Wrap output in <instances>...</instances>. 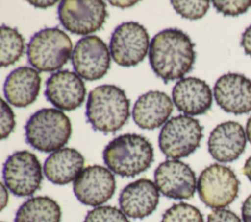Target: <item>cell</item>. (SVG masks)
<instances>
[{
    "label": "cell",
    "mask_w": 251,
    "mask_h": 222,
    "mask_svg": "<svg viewBox=\"0 0 251 222\" xmlns=\"http://www.w3.org/2000/svg\"><path fill=\"white\" fill-rule=\"evenodd\" d=\"M107 16V5L101 0H64L58 7L61 24L76 35L88 36L99 30Z\"/></svg>",
    "instance_id": "cell-8"
},
{
    "label": "cell",
    "mask_w": 251,
    "mask_h": 222,
    "mask_svg": "<svg viewBox=\"0 0 251 222\" xmlns=\"http://www.w3.org/2000/svg\"><path fill=\"white\" fill-rule=\"evenodd\" d=\"M172 112L173 102L165 92L149 91L134 103L132 118L141 129L153 130L165 124Z\"/></svg>",
    "instance_id": "cell-19"
},
{
    "label": "cell",
    "mask_w": 251,
    "mask_h": 222,
    "mask_svg": "<svg viewBox=\"0 0 251 222\" xmlns=\"http://www.w3.org/2000/svg\"><path fill=\"white\" fill-rule=\"evenodd\" d=\"M83 222H129L126 215L111 205H100L89 210Z\"/></svg>",
    "instance_id": "cell-26"
},
{
    "label": "cell",
    "mask_w": 251,
    "mask_h": 222,
    "mask_svg": "<svg viewBox=\"0 0 251 222\" xmlns=\"http://www.w3.org/2000/svg\"><path fill=\"white\" fill-rule=\"evenodd\" d=\"M240 45L246 55L251 57V25H249L241 35Z\"/></svg>",
    "instance_id": "cell-30"
},
{
    "label": "cell",
    "mask_w": 251,
    "mask_h": 222,
    "mask_svg": "<svg viewBox=\"0 0 251 222\" xmlns=\"http://www.w3.org/2000/svg\"><path fill=\"white\" fill-rule=\"evenodd\" d=\"M154 179L158 190L174 200L191 199L197 185L192 168L178 159H168L160 163L154 172Z\"/></svg>",
    "instance_id": "cell-13"
},
{
    "label": "cell",
    "mask_w": 251,
    "mask_h": 222,
    "mask_svg": "<svg viewBox=\"0 0 251 222\" xmlns=\"http://www.w3.org/2000/svg\"><path fill=\"white\" fill-rule=\"evenodd\" d=\"M129 99L126 92L113 84H103L88 95L85 115L91 126L103 133H115L129 117Z\"/></svg>",
    "instance_id": "cell-2"
},
{
    "label": "cell",
    "mask_w": 251,
    "mask_h": 222,
    "mask_svg": "<svg viewBox=\"0 0 251 222\" xmlns=\"http://www.w3.org/2000/svg\"><path fill=\"white\" fill-rule=\"evenodd\" d=\"M194 47L195 44L182 30L166 28L150 42V67L165 82L181 79L193 67L196 59Z\"/></svg>",
    "instance_id": "cell-1"
},
{
    "label": "cell",
    "mask_w": 251,
    "mask_h": 222,
    "mask_svg": "<svg viewBox=\"0 0 251 222\" xmlns=\"http://www.w3.org/2000/svg\"><path fill=\"white\" fill-rule=\"evenodd\" d=\"M0 185H1V200H0V202H1V210H3L6 207V205L8 204L9 195H8V189L5 186V184L1 183Z\"/></svg>",
    "instance_id": "cell-32"
},
{
    "label": "cell",
    "mask_w": 251,
    "mask_h": 222,
    "mask_svg": "<svg viewBox=\"0 0 251 222\" xmlns=\"http://www.w3.org/2000/svg\"><path fill=\"white\" fill-rule=\"evenodd\" d=\"M41 77L33 67H19L12 70L4 83V95L7 101L17 108L31 105L39 95Z\"/></svg>",
    "instance_id": "cell-20"
},
{
    "label": "cell",
    "mask_w": 251,
    "mask_h": 222,
    "mask_svg": "<svg viewBox=\"0 0 251 222\" xmlns=\"http://www.w3.org/2000/svg\"><path fill=\"white\" fill-rule=\"evenodd\" d=\"M207 222H241V220L233 211L220 208L213 210L208 215Z\"/></svg>",
    "instance_id": "cell-29"
},
{
    "label": "cell",
    "mask_w": 251,
    "mask_h": 222,
    "mask_svg": "<svg viewBox=\"0 0 251 222\" xmlns=\"http://www.w3.org/2000/svg\"><path fill=\"white\" fill-rule=\"evenodd\" d=\"M171 4L178 15L191 21H196L203 18L210 8V1L207 0H174L171 1Z\"/></svg>",
    "instance_id": "cell-25"
},
{
    "label": "cell",
    "mask_w": 251,
    "mask_h": 222,
    "mask_svg": "<svg viewBox=\"0 0 251 222\" xmlns=\"http://www.w3.org/2000/svg\"><path fill=\"white\" fill-rule=\"evenodd\" d=\"M241 215L243 222H251V195H249L242 203Z\"/></svg>",
    "instance_id": "cell-31"
},
{
    "label": "cell",
    "mask_w": 251,
    "mask_h": 222,
    "mask_svg": "<svg viewBox=\"0 0 251 222\" xmlns=\"http://www.w3.org/2000/svg\"><path fill=\"white\" fill-rule=\"evenodd\" d=\"M72 135V123L67 114L53 108L35 111L25 123V141L33 149L51 153L63 149Z\"/></svg>",
    "instance_id": "cell-4"
},
{
    "label": "cell",
    "mask_w": 251,
    "mask_h": 222,
    "mask_svg": "<svg viewBox=\"0 0 251 222\" xmlns=\"http://www.w3.org/2000/svg\"><path fill=\"white\" fill-rule=\"evenodd\" d=\"M42 168L37 156L28 151L12 154L3 165L5 186L18 197H29L41 186Z\"/></svg>",
    "instance_id": "cell-9"
},
{
    "label": "cell",
    "mask_w": 251,
    "mask_h": 222,
    "mask_svg": "<svg viewBox=\"0 0 251 222\" xmlns=\"http://www.w3.org/2000/svg\"><path fill=\"white\" fill-rule=\"evenodd\" d=\"M215 9L225 16H238L244 14L251 7L250 0L243 1H226V0H214L212 1Z\"/></svg>",
    "instance_id": "cell-27"
},
{
    "label": "cell",
    "mask_w": 251,
    "mask_h": 222,
    "mask_svg": "<svg viewBox=\"0 0 251 222\" xmlns=\"http://www.w3.org/2000/svg\"><path fill=\"white\" fill-rule=\"evenodd\" d=\"M218 106L226 112L244 114L251 111V80L235 72L226 73L214 85Z\"/></svg>",
    "instance_id": "cell-15"
},
{
    "label": "cell",
    "mask_w": 251,
    "mask_h": 222,
    "mask_svg": "<svg viewBox=\"0 0 251 222\" xmlns=\"http://www.w3.org/2000/svg\"><path fill=\"white\" fill-rule=\"evenodd\" d=\"M110 51L96 35L80 38L72 54V65L76 74L88 81L102 78L111 66Z\"/></svg>",
    "instance_id": "cell-11"
},
{
    "label": "cell",
    "mask_w": 251,
    "mask_h": 222,
    "mask_svg": "<svg viewBox=\"0 0 251 222\" xmlns=\"http://www.w3.org/2000/svg\"><path fill=\"white\" fill-rule=\"evenodd\" d=\"M242 172L249 179V181L251 182V155L245 161L244 166L242 168Z\"/></svg>",
    "instance_id": "cell-34"
},
{
    "label": "cell",
    "mask_w": 251,
    "mask_h": 222,
    "mask_svg": "<svg viewBox=\"0 0 251 222\" xmlns=\"http://www.w3.org/2000/svg\"><path fill=\"white\" fill-rule=\"evenodd\" d=\"M161 222H204L201 211L186 202H179L169 207Z\"/></svg>",
    "instance_id": "cell-24"
},
{
    "label": "cell",
    "mask_w": 251,
    "mask_h": 222,
    "mask_svg": "<svg viewBox=\"0 0 251 222\" xmlns=\"http://www.w3.org/2000/svg\"><path fill=\"white\" fill-rule=\"evenodd\" d=\"M203 126L199 120L185 114L170 118L159 134V148L170 158H182L190 155L200 146Z\"/></svg>",
    "instance_id": "cell-6"
},
{
    "label": "cell",
    "mask_w": 251,
    "mask_h": 222,
    "mask_svg": "<svg viewBox=\"0 0 251 222\" xmlns=\"http://www.w3.org/2000/svg\"><path fill=\"white\" fill-rule=\"evenodd\" d=\"M245 132H246V137H247V140H248V141H249V143L251 144V115H250V117L247 119Z\"/></svg>",
    "instance_id": "cell-36"
},
{
    "label": "cell",
    "mask_w": 251,
    "mask_h": 222,
    "mask_svg": "<svg viewBox=\"0 0 251 222\" xmlns=\"http://www.w3.org/2000/svg\"><path fill=\"white\" fill-rule=\"evenodd\" d=\"M85 94L86 88L81 77L69 69L52 73L46 81V99L62 111L79 108Z\"/></svg>",
    "instance_id": "cell-14"
},
{
    "label": "cell",
    "mask_w": 251,
    "mask_h": 222,
    "mask_svg": "<svg viewBox=\"0 0 251 222\" xmlns=\"http://www.w3.org/2000/svg\"><path fill=\"white\" fill-rule=\"evenodd\" d=\"M1 31V51L0 66L6 67L17 63L25 53V43L22 34L13 27L3 24Z\"/></svg>",
    "instance_id": "cell-23"
},
{
    "label": "cell",
    "mask_w": 251,
    "mask_h": 222,
    "mask_svg": "<svg viewBox=\"0 0 251 222\" xmlns=\"http://www.w3.org/2000/svg\"><path fill=\"white\" fill-rule=\"evenodd\" d=\"M73 189L81 203L97 207L113 197L116 190L115 176L109 168L89 165L74 181Z\"/></svg>",
    "instance_id": "cell-12"
},
{
    "label": "cell",
    "mask_w": 251,
    "mask_h": 222,
    "mask_svg": "<svg viewBox=\"0 0 251 222\" xmlns=\"http://www.w3.org/2000/svg\"><path fill=\"white\" fill-rule=\"evenodd\" d=\"M29 4L36 8H42L45 9L47 7H51L57 3V1H28Z\"/></svg>",
    "instance_id": "cell-33"
},
{
    "label": "cell",
    "mask_w": 251,
    "mask_h": 222,
    "mask_svg": "<svg viewBox=\"0 0 251 222\" xmlns=\"http://www.w3.org/2000/svg\"><path fill=\"white\" fill-rule=\"evenodd\" d=\"M239 180L233 170L226 165L213 163L199 175L197 192L208 207L220 209L229 205L238 195Z\"/></svg>",
    "instance_id": "cell-7"
},
{
    "label": "cell",
    "mask_w": 251,
    "mask_h": 222,
    "mask_svg": "<svg viewBox=\"0 0 251 222\" xmlns=\"http://www.w3.org/2000/svg\"><path fill=\"white\" fill-rule=\"evenodd\" d=\"M154 159L152 144L139 134L126 133L113 139L103 151L107 167L122 177H134L147 170Z\"/></svg>",
    "instance_id": "cell-3"
},
{
    "label": "cell",
    "mask_w": 251,
    "mask_h": 222,
    "mask_svg": "<svg viewBox=\"0 0 251 222\" xmlns=\"http://www.w3.org/2000/svg\"><path fill=\"white\" fill-rule=\"evenodd\" d=\"M159 198L156 184L149 179L141 178L127 184L122 190L119 204L126 216L142 219L154 212L158 206Z\"/></svg>",
    "instance_id": "cell-17"
},
{
    "label": "cell",
    "mask_w": 251,
    "mask_h": 222,
    "mask_svg": "<svg viewBox=\"0 0 251 222\" xmlns=\"http://www.w3.org/2000/svg\"><path fill=\"white\" fill-rule=\"evenodd\" d=\"M246 142V132L240 123L231 120L225 121L211 131L208 151L217 161L231 162L242 155Z\"/></svg>",
    "instance_id": "cell-16"
},
{
    "label": "cell",
    "mask_w": 251,
    "mask_h": 222,
    "mask_svg": "<svg viewBox=\"0 0 251 222\" xmlns=\"http://www.w3.org/2000/svg\"><path fill=\"white\" fill-rule=\"evenodd\" d=\"M1 139L4 140L10 136L16 126L15 113L8 103L1 99Z\"/></svg>",
    "instance_id": "cell-28"
},
{
    "label": "cell",
    "mask_w": 251,
    "mask_h": 222,
    "mask_svg": "<svg viewBox=\"0 0 251 222\" xmlns=\"http://www.w3.org/2000/svg\"><path fill=\"white\" fill-rule=\"evenodd\" d=\"M61 207L56 200L46 196L26 200L17 210L15 222H60Z\"/></svg>",
    "instance_id": "cell-22"
},
{
    "label": "cell",
    "mask_w": 251,
    "mask_h": 222,
    "mask_svg": "<svg viewBox=\"0 0 251 222\" xmlns=\"http://www.w3.org/2000/svg\"><path fill=\"white\" fill-rule=\"evenodd\" d=\"M2 222H3V221H2Z\"/></svg>",
    "instance_id": "cell-37"
},
{
    "label": "cell",
    "mask_w": 251,
    "mask_h": 222,
    "mask_svg": "<svg viewBox=\"0 0 251 222\" xmlns=\"http://www.w3.org/2000/svg\"><path fill=\"white\" fill-rule=\"evenodd\" d=\"M173 102L185 115H201L212 107L213 95L206 81L189 76L179 79L172 91Z\"/></svg>",
    "instance_id": "cell-18"
},
{
    "label": "cell",
    "mask_w": 251,
    "mask_h": 222,
    "mask_svg": "<svg viewBox=\"0 0 251 222\" xmlns=\"http://www.w3.org/2000/svg\"><path fill=\"white\" fill-rule=\"evenodd\" d=\"M110 3L113 4L114 6H117V7L126 8V7H130V6H132V5L136 4L137 2H136V1H129V2H127V1H123V2H121V1H110Z\"/></svg>",
    "instance_id": "cell-35"
},
{
    "label": "cell",
    "mask_w": 251,
    "mask_h": 222,
    "mask_svg": "<svg viewBox=\"0 0 251 222\" xmlns=\"http://www.w3.org/2000/svg\"><path fill=\"white\" fill-rule=\"evenodd\" d=\"M28 63L39 71L51 72L63 67L73 54L69 35L58 27L35 32L27 44Z\"/></svg>",
    "instance_id": "cell-5"
},
{
    "label": "cell",
    "mask_w": 251,
    "mask_h": 222,
    "mask_svg": "<svg viewBox=\"0 0 251 222\" xmlns=\"http://www.w3.org/2000/svg\"><path fill=\"white\" fill-rule=\"evenodd\" d=\"M84 157L75 149L63 148L52 153L45 160L43 171L55 185H67L75 181L83 170Z\"/></svg>",
    "instance_id": "cell-21"
},
{
    "label": "cell",
    "mask_w": 251,
    "mask_h": 222,
    "mask_svg": "<svg viewBox=\"0 0 251 222\" xmlns=\"http://www.w3.org/2000/svg\"><path fill=\"white\" fill-rule=\"evenodd\" d=\"M150 47L146 28L136 22L118 25L110 39V53L119 66L130 67L142 62Z\"/></svg>",
    "instance_id": "cell-10"
}]
</instances>
